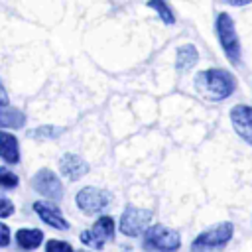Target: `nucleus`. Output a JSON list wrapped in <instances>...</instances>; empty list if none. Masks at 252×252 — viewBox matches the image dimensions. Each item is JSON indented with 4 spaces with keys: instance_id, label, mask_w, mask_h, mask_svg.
Instances as JSON below:
<instances>
[{
    "instance_id": "aec40b11",
    "label": "nucleus",
    "mask_w": 252,
    "mask_h": 252,
    "mask_svg": "<svg viewBox=\"0 0 252 252\" xmlns=\"http://www.w3.org/2000/svg\"><path fill=\"white\" fill-rule=\"evenodd\" d=\"M14 215V203L0 195V219H8Z\"/></svg>"
},
{
    "instance_id": "4468645a",
    "label": "nucleus",
    "mask_w": 252,
    "mask_h": 252,
    "mask_svg": "<svg viewBox=\"0 0 252 252\" xmlns=\"http://www.w3.org/2000/svg\"><path fill=\"white\" fill-rule=\"evenodd\" d=\"M26 124V114L20 108H14L10 104L0 102V128H24Z\"/></svg>"
},
{
    "instance_id": "7ed1b4c3",
    "label": "nucleus",
    "mask_w": 252,
    "mask_h": 252,
    "mask_svg": "<svg viewBox=\"0 0 252 252\" xmlns=\"http://www.w3.org/2000/svg\"><path fill=\"white\" fill-rule=\"evenodd\" d=\"M234 236V224L230 220H220L205 230H201L193 240L189 250L191 252H222Z\"/></svg>"
},
{
    "instance_id": "20e7f679",
    "label": "nucleus",
    "mask_w": 252,
    "mask_h": 252,
    "mask_svg": "<svg viewBox=\"0 0 252 252\" xmlns=\"http://www.w3.org/2000/svg\"><path fill=\"white\" fill-rule=\"evenodd\" d=\"M142 248L144 252H177L181 248V236L161 222H152L142 234Z\"/></svg>"
},
{
    "instance_id": "f03ea898",
    "label": "nucleus",
    "mask_w": 252,
    "mask_h": 252,
    "mask_svg": "<svg viewBox=\"0 0 252 252\" xmlns=\"http://www.w3.org/2000/svg\"><path fill=\"white\" fill-rule=\"evenodd\" d=\"M215 35H217V41H219L224 57L228 59V63L234 67H240L242 65V45H240V37L236 32V24L228 12L217 14Z\"/></svg>"
},
{
    "instance_id": "a211bd4d",
    "label": "nucleus",
    "mask_w": 252,
    "mask_h": 252,
    "mask_svg": "<svg viewBox=\"0 0 252 252\" xmlns=\"http://www.w3.org/2000/svg\"><path fill=\"white\" fill-rule=\"evenodd\" d=\"M18 183H20L18 175H16L14 171H10V167L0 165V187H4V189H14V187H18Z\"/></svg>"
},
{
    "instance_id": "f8f14e48",
    "label": "nucleus",
    "mask_w": 252,
    "mask_h": 252,
    "mask_svg": "<svg viewBox=\"0 0 252 252\" xmlns=\"http://www.w3.org/2000/svg\"><path fill=\"white\" fill-rule=\"evenodd\" d=\"M0 158L6 163H18L20 161V144L18 138L6 130H0Z\"/></svg>"
},
{
    "instance_id": "1a4fd4ad",
    "label": "nucleus",
    "mask_w": 252,
    "mask_h": 252,
    "mask_svg": "<svg viewBox=\"0 0 252 252\" xmlns=\"http://www.w3.org/2000/svg\"><path fill=\"white\" fill-rule=\"evenodd\" d=\"M232 130L238 138H242L248 146H252V106L250 104H234L228 112Z\"/></svg>"
},
{
    "instance_id": "f3484780",
    "label": "nucleus",
    "mask_w": 252,
    "mask_h": 252,
    "mask_svg": "<svg viewBox=\"0 0 252 252\" xmlns=\"http://www.w3.org/2000/svg\"><path fill=\"white\" fill-rule=\"evenodd\" d=\"M59 134H61V128L51 126V124H45V126H37L33 130H28V136L30 138H35V140H51V138H57Z\"/></svg>"
},
{
    "instance_id": "6ab92c4d",
    "label": "nucleus",
    "mask_w": 252,
    "mask_h": 252,
    "mask_svg": "<svg viewBox=\"0 0 252 252\" xmlns=\"http://www.w3.org/2000/svg\"><path fill=\"white\" fill-rule=\"evenodd\" d=\"M45 252H75V250H73V246L69 242L53 238V240L45 242Z\"/></svg>"
},
{
    "instance_id": "39448f33",
    "label": "nucleus",
    "mask_w": 252,
    "mask_h": 252,
    "mask_svg": "<svg viewBox=\"0 0 252 252\" xmlns=\"http://www.w3.org/2000/svg\"><path fill=\"white\" fill-rule=\"evenodd\" d=\"M112 201H114V197L110 191L100 189V187H93V185L79 189L75 195L77 209L87 217H96V215L100 217L112 205Z\"/></svg>"
},
{
    "instance_id": "ddd939ff",
    "label": "nucleus",
    "mask_w": 252,
    "mask_h": 252,
    "mask_svg": "<svg viewBox=\"0 0 252 252\" xmlns=\"http://www.w3.org/2000/svg\"><path fill=\"white\" fill-rule=\"evenodd\" d=\"M197 63H199V51L193 43H183V45L177 47V51H175V69L179 73L189 71Z\"/></svg>"
},
{
    "instance_id": "412c9836",
    "label": "nucleus",
    "mask_w": 252,
    "mask_h": 252,
    "mask_svg": "<svg viewBox=\"0 0 252 252\" xmlns=\"http://www.w3.org/2000/svg\"><path fill=\"white\" fill-rule=\"evenodd\" d=\"M10 240H12L10 226H8V224H4V222H0V248L8 246V244H10Z\"/></svg>"
},
{
    "instance_id": "9b49d317",
    "label": "nucleus",
    "mask_w": 252,
    "mask_h": 252,
    "mask_svg": "<svg viewBox=\"0 0 252 252\" xmlns=\"http://www.w3.org/2000/svg\"><path fill=\"white\" fill-rule=\"evenodd\" d=\"M89 169H91L89 163L81 156H77V154L69 152V154H63L59 158V171L69 181H79L81 177H85L89 173Z\"/></svg>"
},
{
    "instance_id": "dca6fc26",
    "label": "nucleus",
    "mask_w": 252,
    "mask_h": 252,
    "mask_svg": "<svg viewBox=\"0 0 252 252\" xmlns=\"http://www.w3.org/2000/svg\"><path fill=\"white\" fill-rule=\"evenodd\" d=\"M146 6L152 8L165 26H173L175 24V12H173L169 2H165V0H150Z\"/></svg>"
},
{
    "instance_id": "0eeeda50",
    "label": "nucleus",
    "mask_w": 252,
    "mask_h": 252,
    "mask_svg": "<svg viewBox=\"0 0 252 252\" xmlns=\"http://www.w3.org/2000/svg\"><path fill=\"white\" fill-rule=\"evenodd\" d=\"M114 232H116V222L110 215H100L91 228H85L81 234H79V240L89 246V248H94V250H100L104 248V244L108 240L114 238Z\"/></svg>"
},
{
    "instance_id": "6e6552de",
    "label": "nucleus",
    "mask_w": 252,
    "mask_h": 252,
    "mask_svg": "<svg viewBox=\"0 0 252 252\" xmlns=\"http://www.w3.org/2000/svg\"><path fill=\"white\" fill-rule=\"evenodd\" d=\"M32 187H33L35 193H39L41 197H45L49 203L63 199V183H61V179L57 177V173H53L49 167H41V169L33 175Z\"/></svg>"
},
{
    "instance_id": "2eb2a0df",
    "label": "nucleus",
    "mask_w": 252,
    "mask_h": 252,
    "mask_svg": "<svg viewBox=\"0 0 252 252\" xmlns=\"http://www.w3.org/2000/svg\"><path fill=\"white\" fill-rule=\"evenodd\" d=\"M43 236L45 234L39 228H20L14 238H16V244L22 250H35L37 246H41Z\"/></svg>"
},
{
    "instance_id": "9d476101",
    "label": "nucleus",
    "mask_w": 252,
    "mask_h": 252,
    "mask_svg": "<svg viewBox=\"0 0 252 252\" xmlns=\"http://www.w3.org/2000/svg\"><path fill=\"white\" fill-rule=\"evenodd\" d=\"M33 211L35 215L51 228H57V230H69V220L61 215L59 207L55 203H49V201H35L33 203Z\"/></svg>"
},
{
    "instance_id": "423d86ee",
    "label": "nucleus",
    "mask_w": 252,
    "mask_h": 252,
    "mask_svg": "<svg viewBox=\"0 0 252 252\" xmlns=\"http://www.w3.org/2000/svg\"><path fill=\"white\" fill-rule=\"evenodd\" d=\"M152 217L154 215L150 209H140V207L128 205V207H124V211L118 219V230L128 238H138L152 224Z\"/></svg>"
},
{
    "instance_id": "f257e3e1",
    "label": "nucleus",
    "mask_w": 252,
    "mask_h": 252,
    "mask_svg": "<svg viewBox=\"0 0 252 252\" xmlns=\"http://www.w3.org/2000/svg\"><path fill=\"white\" fill-rule=\"evenodd\" d=\"M193 87L203 98L220 102V100H226L236 91V79L228 69L209 67L195 75Z\"/></svg>"
},
{
    "instance_id": "4be33fe9",
    "label": "nucleus",
    "mask_w": 252,
    "mask_h": 252,
    "mask_svg": "<svg viewBox=\"0 0 252 252\" xmlns=\"http://www.w3.org/2000/svg\"><path fill=\"white\" fill-rule=\"evenodd\" d=\"M0 102H2V104H8V96H6V91H4L2 85H0Z\"/></svg>"
}]
</instances>
